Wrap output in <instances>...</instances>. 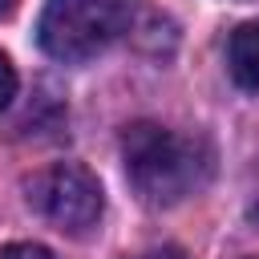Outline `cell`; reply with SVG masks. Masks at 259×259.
I'll return each instance as SVG.
<instances>
[{
  "label": "cell",
  "instance_id": "1",
  "mask_svg": "<svg viewBox=\"0 0 259 259\" xmlns=\"http://www.w3.org/2000/svg\"><path fill=\"white\" fill-rule=\"evenodd\" d=\"M121 162L134 194L146 206H174L190 198L206 174L210 154L198 138H182L158 121H138L121 138Z\"/></svg>",
  "mask_w": 259,
  "mask_h": 259
},
{
  "label": "cell",
  "instance_id": "2",
  "mask_svg": "<svg viewBox=\"0 0 259 259\" xmlns=\"http://www.w3.org/2000/svg\"><path fill=\"white\" fill-rule=\"evenodd\" d=\"M134 20V0H45L36 40L53 61L81 65L105 53Z\"/></svg>",
  "mask_w": 259,
  "mask_h": 259
},
{
  "label": "cell",
  "instance_id": "3",
  "mask_svg": "<svg viewBox=\"0 0 259 259\" xmlns=\"http://www.w3.org/2000/svg\"><path fill=\"white\" fill-rule=\"evenodd\" d=\"M24 194H28V206L65 235H89L105 210L101 182L77 162L45 166L24 182Z\"/></svg>",
  "mask_w": 259,
  "mask_h": 259
},
{
  "label": "cell",
  "instance_id": "4",
  "mask_svg": "<svg viewBox=\"0 0 259 259\" xmlns=\"http://www.w3.org/2000/svg\"><path fill=\"white\" fill-rule=\"evenodd\" d=\"M227 69L231 81L247 93H259V20H247L227 40Z\"/></svg>",
  "mask_w": 259,
  "mask_h": 259
},
{
  "label": "cell",
  "instance_id": "5",
  "mask_svg": "<svg viewBox=\"0 0 259 259\" xmlns=\"http://www.w3.org/2000/svg\"><path fill=\"white\" fill-rule=\"evenodd\" d=\"M0 259H57V255L49 247H40V243H8L0 251Z\"/></svg>",
  "mask_w": 259,
  "mask_h": 259
},
{
  "label": "cell",
  "instance_id": "6",
  "mask_svg": "<svg viewBox=\"0 0 259 259\" xmlns=\"http://www.w3.org/2000/svg\"><path fill=\"white\" fill-rule=\"evenodd\" d=\"M12 97H16V69H12V61L0 53V109H8Z\"/></svg>",
  "mask_w": 259,
  "mask_h": 259
},
{
  "label": "cell",
  "instance_id": "7",
  "mask_svg": "<svg viewBox=\"0 0 259 259\" xmlns=\"http://www.w3.org/2000/svg\"><path fill=\"white\" fill-rule=\"evenodd\" d=\"M138 259H186V251H178V247H154V251H146Z\"/></svg>",
  "mask_w": 259,
  "mask_h": 259
},
{
  "label": "cell",
  "instance_id": "8",
  "mask_svg": "<svg viewBox=\"0 0 259 259\" xmlns=\"http://www.w3.org/2000/svg\"><path fill=\"white\" fill-rule=\"evenodd\" d=\"M12 8H16V0H0V16H8Z\"/></svg>",
  "mask_w": 259,
  "mask_h": 259
}]
</instances>
